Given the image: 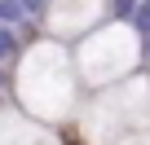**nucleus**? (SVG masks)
<instances>
[{
	"mask_svg": "<svg viewBox=\"0 0 150 145\" xmlns=\"http://www.w3.org/2000/svg\"><path fill=\"white\" fill-rule=\"evenodd\" d=\"M75 75L84 79V88H115L119 75H128L132 66H141V35L128 22H102L97 31H88L71 53Z\"/></svg>",
	"mask_w": 150,
	"mask_h": 145,
	"instance_id": "obj_1",
	"label": "nucleus"
},
{
	"mask_svg": "<svg viewBox=\"0 0 150 145\" xmlns=\"http://www.w3.org/2000/svg\"><path fill=\"white\" fill-rule=\"evenodd\" d=\"M106 18V0H49V9L40 22H49V40L53 35H88L97 31Z\"/></svg>",
	"mask_w": 150,
	"mask_h": 145,
	"instance_id": "obj_2",
	"label": "nucleus"
},
{
	"mask_svg": "<svg viewBox=\"0 0 150 145\" xmlns=\"http://www.w3.org/2000/svg\"><path fill=\"white\" fill-rule=\"evenodd\" d=\"M31 18H27V9H22V0H0V27H27Z\"/></svg>",
	"mask_w": 150,
	"mask_h": 145,
	"instance_id": "obj_3",
	"label": "nucleus"
},
{
	"mask_svg": "<svg viewBox=\"0 0 150 145\" xmlns=\"http://www.w3.org/2000/svg\"><path fill=\"white\" fill-rule=\"evenodd\" d=\"M18 53H22V40H18V31H13V27H0V66L18 62Z\"/></svg>",
	"mask_w": 150,
	"mask_h": 145,
	"instance_id": "obj_4",
	"label": "nucleus"
},
{
	"mask_svg": "<svg viewBox=\"0 0 150 145\" xmlns=\"http://www.w3.org/2000/svg\"><path fill=\"white\" fill-rule=\"evenodd\" d=\"M132 13H137V0H106V18L110 22H128L132 27Z\"/></svg>",
	"mask_w": 150,
	"mask_h": 145,
	"instance_id": "obj_5",
	"label": "nucleus"
},
{
	"mask_svg": "<svg viewBox=\"0 0 150 145\" xmlns=\"http://www.w3.org/2000/svg\"><path fill=\"white\" fill-rule=\"evenodd\" d=\"M132 31L146 35L150 31V0H137V13H132Z\"/></svg>",
	"mask_w": 150,
	"mask_h": 145,
	"instance_id": "obj_6",
	"label": "nucleus"
},
{
	"mask_svg": "<svg viewBox=\"0 0 150 145\" xmlns=\"http://www.w3.org/2000/svg\"><path fill=\"white\" fill-rule=\"evenodd\" d=\"M141 66H146V70H150V31H146V35H141Z\"/></svg>",
	"mask_w": 150,
	"mask_h": 145,
	"instance_id": "obj_7",
	"label": "nucleus"
},
{
	"mask_svg": "<svg viewBox=\"0 0 150 145\" xmlns=\"http://www.w3.org/2000/svg\"><path fill=\"white\" fill-rule=\"evenodd\" d=\"M9 84H13V79H9V70L0 66V101H5V92H9Z\"/></svg>",
	"mask_w": 150,
	"mask_h": 145,
	"instance_id": "obj_8",
	"label": "nucleus"
}]
</instances>
